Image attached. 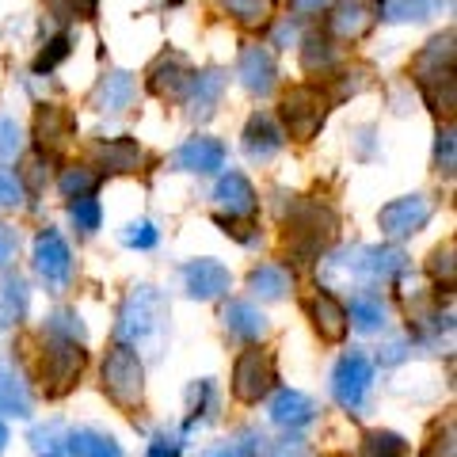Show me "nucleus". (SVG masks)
Here are the masks:
<instances>
[{
    "mask_svg": "<svg viewBox=\"0 0 457 457\" xmlns=\"http://www.w3.org/2000/svg\"><path fill=\"white\" fill-rule=\"evenodd\" d=\"M122 240H126V245H130V248H153V245H156V240H161V237H156L153 221H134V225H126Z\"/></svg>",
    "mask_w": 457,
    "mask_h": 457,
    "instance_id": "ea45409f",
    "label": "nucleus"
},
{
    "mask_svg": "<svg viewBox=\"0 0 457 457\" xmlns=\"http://www.w3.org/2000/svg\"><path fill=\"white\" fill-rule=\"evenodd\" d=\"M92 187H96V171H88V168H69L65 176H62V191H65L69 198L92 195Z\"/></svg>",
    "mask_w": 457,
    "mask_h": 457,
    "instance_id": "c9c22d12",
    "label": "nucleus"
},
{
    "mask_svg": "<svg viewBox=\"0 0 457 457\" xmlns=\"http://www.w3.org/2000/svg\"><path fill=\"white\" fill-rule=\"evenodd\" d=\"M191 77H195V73L187 69V62H183L179 54H164L161 62L149 69V88H153L156 96H164V99H179L183 92H187Z\"/></svg>",
    "mask_w": 457,
    "mask_h": 457,
    "instance_id": "dca6fc26",
    "label": "nucleus"
},
{
    "mask_svg": "<svg viewBox=\"0 0 457 457\" xmlns=\"http://www.w3.org/2000/svg\"><path fill=\"white\" fill-rule=\"evenodd\" d=\"M225 328L240 339H260L267 332V317L248 302H233L225 309Z\"/></svg>",
    "mask_w": 457,
    "mask_h": 457,
    "instance_id": "a878e982",
    "label": "nucleus"
},
{
    "mask_svg": "<svg viewBox=\"0 0 457 457\" xmlns=\"http://www.w3.org/2000/svg\"><path fill=\"white\" fill-rule=\"evenodd\" d=\"M134 104V77L130 73H107L96 88V107L107 114H119Z\"/></svg>",
    "mask_w": 457,
    "mask_h": 457,
    "instance_id": "4be33fe9",
    "label": "nucleus"
},
{
    "mask_svg": "<svg viewBox=\"0 0 457 457\" xmlns=\"http://www.w3.org/2000/svg\"><path fill=\"white\" fill-rule=\"evenodd\" d=\"M404 453H408V442L400 438V435H393V431H374V435H366L359 457H404Z\"/></svg>",
    "mask_w": 457,
    "mask_h": 457,
    "instance_id": "2f4dec72",
    "label": "nucleus"
},
{
    "mask_svg": "<svg viewBox=\"0 0 457 457\" xmlns=\"http://www.w3.org/2000/svg\"><path fill=\"white\" fill-rule=\"evenodd\" d=\"M370 381H374V366H370L366 354H347V359H339V366L332 370V396L343 408L354 411V408H362Z\"/></svg>",
    "mask_w": 457,
    "mask_h": 457,
    "instance_id": "6e6552de",
    "label": "nucleus"
},
{
    "mask_svg": "<svg viewBox=\"0 0 457 457\" xmlns=\"http://www.w3.org/2000/svg\"><path fill=\"white\" fill-rule=\"evenodd\" d=\"M328 119V96L312 84H302V88H290L282 99V122L290 130L294 141H312L317 130Z\"/></svg>",
    "mask_w": 457,
    "mask_h": 457,
    "instance_id": "20e7f679",
    "label": "nucleus"
},
{
    "mask_svg": "<svg viewBox=\"0 0 457 457\" xmlns=\"http://www.w3.org/2000/svg\"><path fill=\"white\" fill-rule=\"evenodd\" d=\"M35 267H38V275L46 278L50 286H65V282H69V270H73V255H69V245L54 233V228L38 233V240H35Z\"/></svg>",
    "mask_w": 457,
    "mask_h": 457,
    "instance_id": "f8f14e48",
    "label": "nucleus"
},
{
    "mask_svg": "<svg viewBox=\"0 0 457 457\" xmlns=\"http://www.w3.org/2000/svg\"><path fill=\"white\" fill-rule=\"evenodd\" d=\"M57 438H62V427H57V423H50V427H38V431L31 435V442H35V450L38 453H46V457H62V442H57Z\"/></svg>",
    "mask_w": 457,
    "mask_h": 457,
    "instance_id": "4c0bfd02",
    "label": "nucleus"
},
{
    "mask_svg": "<svg viewBox=\"0 0 457 457\" xmlns=\"http://www.w3.org/2000/svg\"><path fill=\"white\" fill-rule=\"evenodd\" d=\"M0 411H4V416H16V420L31 416V396H27L23 381L12 374V366H4V362H0Z\"/></svg>",
    "mask_w": 457,
    "mask_h": 457,
    "instance_id": "393cba45",
    "label": "nucleus"
},
{
    "mask_svg": "<svg viewBox=\"0 0 457 457\" xmlns=\"http://www.w3.org/2000/svg\"><path fill=\"white\" fill-rule=\"evenodd\" d=\"M168 317L164 297L153 290V286H137V290L126 297V305L119 312V324H114V336L119 343H141L153 332H161V324Z\"/></svg>",
    "mask_w": 457,
    "mask_h": 457,
    "instance_id": "7ed1b4c3",
    "label": "nucleus"
},
{
    "mask_svg": "<svg viewBox=\"0 0 457 457\" xmlns=\"http://www.w3.org/2000/svg\"><path fill=\"white\" fill-rule=\"evenodd\" d=\"M270 457H309V450L302 446V442H290V438H286V442H278V446L270 450Z\"/></svg>",
    "mask_w": 457,
    "mask_h": 457,
    "instance_id": "8fccbe9b",
    "label": "nucleus"
},
{
    "mask_svg": "<svg viewBox=\"0 0 457 457\" xmlns=\"http://www.w3.org/2000/svg\"><path fill=\"white\" fill-rule=\"evenodd\" d=\"M12 252H16V233L0 225V267H4V263L12 260Z\"/></svg>",
    "mask_w": 457,
    "mask_h": 457,
    "instance_id": "09e8293b",
    "label": "nucleus"
},
{
    "mask_svg": "<svg viewBox=\"0 0 457 457\" xmlns=\"http://www.w3.org/2000/svg\"><path fill=\"white\" fill-rule=\"evenodd\" d=\"M20 153V126L16 119H0V161H12Z\"/></svg>",
    "mask_w": 457,
    "mask_h": 457,
    "instance_id": "79ce46f5",
    "label": "nucleus"
},
{
    "mask_svg": "<svg viewBox=\"0 0 457 457\" xmlns=\"http://www.w3.org/2000/svg\"><path fill=\"white\" fill-rule=\"evenodd\" d=\"M351 320L359 332H381L385 320H389V309H385L381 294H370V290H359L351 297Z\"/></svg>",
    "mask_w": 457,
    "mask_h": 457,
    "instance_id": "b1692460",
    "label": "nucleus"
},
{
    "mask_svg": "<svg viewBox=\"0 0 457 457\" xmlns=\"http://www.w3.org/2000/svg\"><path fill=\"white\" fill-rule=\"evenodd\" d=\"M453 69V31L438 35L431 46H427L416 62H411V77L427 80V77H438V73H450Z\"/></svg>",
    "mask_w": 457,
    "mask_h": 457,
    "instance_id": "412c9836",
    "label": "nucleus"
},
{
    "mask_svg": "<svg viewBox=\"0 0 457 457\" xmlns=\"http://www.w3.org/2000/svg\"><path fill=\"white\" fill-rule=\"evenodd\" d=\"M218 4L245 27H263L270 12H275V0H218Z\"/></svg>",
    "mask_w": 457,
    "mask_h": 457,
    "instance_id": "7c9ffc66",
    "label": "nucleus"
},
{
    "mask_svg": "<svg viewBox=\"0 0 457 457\" xmlns=\"http://www.w3.org/2000/svg\"><path fill=\"white\" fill-rule=\"evenodd\" d=\"M275 385V359L267 351H245L233 370V393L240 404H260Z\"/></svg>",
    "mask_w": 457,
    "mask_h": 457,
    "instance_id": "423d86ee",
    "label": "nucleus"
},
{
    "mask_svg": "<svg viewBox=\"0 0 457 457\" xmlns=\"http://www.w3.org/2000/svg\"><path fill=\"white\" fill-rule=\"evenodd\" d=\"M210 457H267V438L260 431H245L237 442H228L225 450H213Z\"/></svg>",
    "mask_w": 457,
    "mask_h": 457,
    "instance_id": "473e14b6",
    "label": "nucleus"
},
{
    "mask_svg": "<svg viewBox=\"0 0 457 457\" xmlns=\"http://www.w3.org/2000/svg\"><path fill=\"white\" fill-rule=\"evenodd\" d=\"M305 69L309 73H317V69H332V62H336V50H332V42L328 38H320V35H312V38H305Z\"/></svg>",
    "mask_w": 457,
    "mask_h": 457,
    "instance_id": "72a5a7b5",
    "label": "nucleus"
},
{
    "mask_svg": "<svg viewBox=\"0 0 457 457\" xmlns=\"http://www.w3.org/2000/svg\"><path fill=\"white\" fill-rule=\"evenodd\" d=\"M23 312H27V282L20 275H8L0 282V328L23 320Z\"/></svg>",
    "mask_w": 457,
    "mask_h": 457,
    "instance_id": "cd10ccee",
    "label": "nucleus"
},
{
    "mask_svg": "<svg viewBox=\"0 0 457 457\" xmlns=\"http://www.w3.org/2000/svg\"><path fill=\"white\" fill-rule=\"evenodd\" d=\"M187 88H191V114H210L213 107H218L221 92H225V73H221V69L195 73Z\"/></svg>",
    "mask_w": 457,
    "mask_h": 457,
    "instance_id": "5701e85b",
    "label": "nucleus"
},
{
    "mask_svg": "<svg viewBox=\"0 0 457 457\" xmlns=\"http://www.w3.org/2000/svg\"><path fill=\"white\" fill-rule=\"evenodd\" d=\"M35 137L46 153H62L69 141L77 137L73 114H69L65 107H57V104H42L38 114H35Z\"/></svg>",
    "mask_w": 457,
    "mask_h": 457,
    "instance_id": "ddd939ff",
    "label": "nucleus"
},
{
    "mask_svg": "<svg viewBox=\"0 0 457 457\" xmlns=\"http://www.w3.org/2000/svg\"><path fill=\"white\" fill-rule=\"evenodd\" d=\"M4 446H8V427H4V420H0V453H4Z\"/></svg>",
    "mask_w": 457,
    "mask_h": 457,
    "instance_id": "864d4df0",
    "label": "nucleus"
},
{
    "mask_svg": "<svg viewBox=\"0 0 457 457\" xmlns=\"http://www.w3.org/2000/svg\"><path fill=\"white\" fill-rule=\"evenodd\" d=\"M179 446L183 442L176 435H156L153 446H149V457H179Z\"/></svg>",
    "mask_w": 457,
    "mask_h": 457,
    "instance_id": "de8ad7c7",
    "label": "nucleus"
},
{
    "mask_svg": "<svg viewBox=\"0 0 457 457\" xmlns=\"http://www.w3.org/2000/svg\"><path fill=\"white\" fill-rule=\"evenodd\" d=\"M423 457H457V446H453V423L446 427V431H438L431 442H427Z\"/></svg>",
    "mask_w": 457,
    "mask_h": 457,
    "instance_id": "37998d69",
    "label": "nucleus"
},
{
    "mask_svg": "<svg viewBox=\"0 0 457 457\" xmlns=\"http://www.w3.org/2000/svg\"><path fill=\"white\" fill-rule=\"evenodd\" d=\"M65 54H69V38H54V42H50V50H42V57L35 62V69H38V73H42V69H54Z\"/></svg>",
    "mask_w": 457,
    "mask_h": 457,
    "instance_id": "49530a36",
    "label": "nucleus"
},
{
    "mask_svg": "<svg viewBox=\"0 0 457 457\" xmlns=\"http://www.w3.org/2000/svg\"><path fill=\"white\" fill-rule=\"evenodd\" d=\"M312 416H317V404H312L305 393L282 389L275 400H270V420H275L278 427H286V431H297V427L312 423Z\"/></svg>",
    "mask_w": 457,
    "mask_h": 457,
    "instance_id": "a211bd4d",
    "label": "nucleus"
},
{
    "mask_svg": "<svg viewBox=\"0 0 457 457\" xmlns=\"http://www.w3.org/2000/svg\"><path fill=\"white\" fill-rule=\"evenodd\" d=\"M69 218H73L77 228H84V233H96L99 228V203L92 195H80V198H73V206H69Z\"/></svg>",
    "mask_w": 457,
    "mask_h": 457,
    "instance_id": "f704fd0d",
    "label": "nucleus"
},
{
    "mask_svg": "<svg viewBox=\"0 0 457 457\" xmlns=\"http://www.w3.org/2000/svg\"><path fill=\"white\" fill-rule=\"evenodd\" d=\"M104 389L119 408L134 411L145 396V366H141L137 351H130V343H114L104 362Z\"/></svg>",
    "mask_w": 457,
    "mask_h": 457,
    "instance_id": "f03ea898",
    "label": "nucleus"
},
{
    "mask_svg": "<svg viewBox=\"0 0 457 457\" xmlns=\"http://www.w3.org/2000/svg\"><path fill=\"white\" fill-rule=\"evenodd\" d=\"M347 270H354L362 278L393 282L408 270V255L400 248H359L354 255H347Z\"/></svg>",
    "mask_w": 457,
    "mask_h": 457,
    "instance_id": "9d476101",
    "label": "nucleus"
},
{
    "mask_svg": "<svg viewBox=\"0 0 457 457\" xmlns=\"http://www.w3.org/2000/svg\"><path fill=\"white\" fill-rule=\"evenodd\" d=\"M65 4L73 8V12H88V8H92V0H65Z\"/></svg>",
    "mask_w": 457,
    "mask_h": 457,
    "instance_id": "603ef678",
    "label": "nucleus"
},
{
    "mask_svg": "<svg viewBox=\"0 0 457 457\" xmlns=\"http://www.w3.org/2000/svg\"><path fill=\"white\" fill-rule=\"evenodd\" d=\"M248 286H252L255 297H263V302H278V297L290 290V275H286L282 267H275V263H263V267L252 270Z\"/></svg>",
    "mask_w": 457,
    "mask_h": 457,
    "instance_id": "c756f323",
    "label": "nucleus"
},
{
    "mask_svg": "<svg viewBox=\"0 0 457 457\" xmlns=\"http://www.w3.org/2000/svg\"><path fill=\"white\" fill-rule=\"evenodd\" d=\"M92 156L99 161V168L104 171H137V164H141V145L137 141H130V137H114V141H99V145H92Z\"/></svg>",
    "mask_w": 457,
    "mask_h": 457,
    "instance_id": "aec40b11",
    "label": "nucleus"
},
{
    "mask_svg": "<svg viewBox=\"0 0 457 457\" xmlns=\"http://www.w3.org/2000/svg\"><path fill=\"white\" fill-rule=\"evenodd\" d=\"M431 275L435 278H446V290H453V240L446 248H438L431 255Z\"/></svg>",
    "mask_w": 457,
    "mask_h": 457,
    "instance_id": "a19ab883",
    "label": "nucleus"
},
{
    "mask_svg": "<svg viewBox=\"0 0 457 457\" xmlns=\"http://www.w3.org/2000/svg\"><path fill=\"white\" fill-rule=\"evenodd\" d=\"M183 282H187V294L195 302H213L228 290V267H221L218 260H191L183 267Z\"/></svg>",
    "mask_w": 457,
    "mask_h": 457,
    "instance_id": "4468645a",
    "label": "nucleus"
},
{
    "mask_svg": "<svg viewBox=\"0 0 457 457\" xmlns=\"http://www.w3.org/2000/svg\"><path fill=\"white\" fill-rule=\"evenodd\" d=\"M191 396H195V408H191V420H187V427H195L198 420L206 416V404L213 400V385H210V381H198L195 389H191Z\"/></svg>",
    "mask_w": 457,
    "mask_h": 457,
    "instance_id": "a18cd8bd",
    "label": "nucleus"
},
{
    "mask_svg": "<svg viewBox=\"0 0 457 457\" xmlns=\"http://www.w3.org/2000/svg\"><path fill=\"white\" fill-rule=\"evenodd\" d=\"M290 240H294L297 252H309V255L324 252L336 240V213L328 206H317V203L297 206L290 213Z\"/></svg>",
    "mask_w": 457,
    "mask_h": 457,
    "instance_id": "39448f33",
    "label": "nucleus"
},
{
    "mask_svg": "<svg viewBox=\"0 0 457 457\" xmlns=\"http://www.w3.org/2000/svg\"><path fill=\"white\" fill-rule=\"evenodd\" d=\"M171 164H176L179 171H198V176H210V171H218L225 164V145H221V141H213V137H191V141H183V145L176 149Z\"/></svg>",
    "mask_w": 457,
    "mask_h": 457,
    "instance_id": "2eb2a0df",
    "label": "nucleus"
},
{
    "mask_svg": "<svg viewBox=\"0 0 457 457\" xmlns=\"http://www.w3.org/2000/svg\"><path fill=\"white\" fill-rule=\"evenodd\" d=\"M431 213H435L431 198L408 195V198H396V203L385 206L381 218H378V225H381V233L389 237V240H404V237H416L420 228L431 221Z\"/></svg>",
    "mask_w": 457,
    "mask_h": 457,
    "instance_id": "0eeeda50",
    "label": "nucleus"
},
{
    "mask_svg": "<svg viewBox=\"0 0 457 457\" xmlns=\"http://www.w3.org/2000/svg\"><path fill=\"white\" fill-rule=\"evenodd\" d=\"M312 320H317V332L332 343H339L347 336V312H343V305L328 294H320L317 302H312Z\"/></svg>",
    "mask_w": 457,
    "mask_h": 457,
    "instance_id": "bb28decb",
    "label": "nucleus"
},
{
    "mask_svg": "<svg viewBox=\"0 0 457 457\" xmlns=\"http://www.w3.org/2000/svg\"><path fill=\"white\" fill-rule=\"evenodd\" d=\"M328 4V0H290V8L297 12V16H312V12H320Z\"/></svg>",
    "mask_w": 457,
    "mask_h": 457,
    "instance_id": "3c124183",
    "label": "nucleus"
},
{
    "mask_svg": "<svg viewBox=\"0 0 457 457\" xmlns=\"http://www.w3.org/2000/svg\"><path fill=\"white\" fill-rule=\"evenodd\" d=\"M213 198H218V221L225 228L233 225L237 218H245V221L255 218V191H252V183L240 176V171H228V176L218 183Z\"/></svg>",
    "mask_w": 457,
    "mask_h": 457,
    "instance_id": "1a4fd4ad",
    "label": "nucleus"
},
{
    "mask_svg": "<svg viewBox=\"0 0 457 457\" xmlns=\"http://www.w3.org/2000/svg\"><path fill=\"white\" fill-rule=\"evenodd\" d=\"M50 332H57V336H65V339H77V343H84V324H80V317L77 312H54V320H50Z\"/></svg>",
    "mask_w": 457,
    "mask_h": 457,
    "instance_id": "58836bf2",
    "label": "nucleus"
},
{
    "mask_svg": "<svg viewBox=\"0 0 457 457\" xmlns=\"http://www.w3.org/2000/svg\"><path fill=\"white\" fill-rule=\"evenodd\" d=\"M378 20H381V0H339L332 16V35L354 42L374 31Z\"/></svg>",
    "mask_w": 457,
    "mask_h": 457,
    "instance_id": "9b49d317",
    "label": "nucleus"
},
{
    "mask_svg": "<svg viewBox=\"0 0 457 457\" xmlns=\"http://www.w3.org/2000/svg\"><path fill=\"white\" fill-rule=\"evenodd\" d=\"M65 442H69V453L73 457H122L119 442L111 435H99V431H73Z\"/></svg>",
    "mask_w": 457,
    "mask_h": 457,
    "instance_id": "c85d7f7f",
    "label": "nucleus"
},
{
    "mask_svg": "<svg viewBox=\"0 0 457 457\" xmlns=\"http://www.w3.org/2000/svg\"><path fill=\"white\" fill-rule=\"evenodd\" d=\"M23 203V183L12 171H0V206H16Z\"/></svg>",
    "mask_w": 457,
    "mask_h": 457,
    "instance_id": "c03bdc74",
    "label": "nucleus"
},
{
    "mask_svg": "<svg viewBox=\"0 0 457 457\" xmlns=\"http://www.w3.org/2000/svg\"><path fill=\"white\" fill-rule=\"evenodd\" d=\"M282 149V130L275 126V119L270 114H252L248 130H245V153L252 156V161H270Z\"/></svg>",
    "mask_w": 457,
    "mask_h": 457,
    "instance_id": "6ab92c4d",
    "label": "nucleus"
},
{
    "mask_svg": "<svg viewBox=\"0 0 457 457\" xmlns=\"http://www.w3.org/2000/svg\"><path fill=\"white\" fill-rule=\"evenodd\" d=\"M84 370V351L77 339H65V336H42V362H38V378H42V389L46 396H65L69 389L77 385Z\"/></svg>",
    "mask_w": 457,
    "mask_h": 457,
    "instance_id": "f257e3e1",
    "label": "nucleus"
},
{
    "mask_svg": "<svg viewBox=\"0 0 457 457\" xmlns=\"http://www.w3.org/2000/svg\"><path fill=\"white\" fill-rule=\"evenodd\" d=\"M240 84L255 96H267L275 88V57L263 46H248L240 54Z\"/></svg>",
    "mask_w": 457,
    "mask_h": 457,
    "instance_id": "f3484780",
    "label": "nucleus"
},
{
    "mask_svg": "<svg viewBox=\"0 0 457 457\" xmlns=\"http://www.w3.org/2000/svg\"><path fill=\"white\" fill-rule=\"evenodd\" d=\"M435 164H438V171H446V176H453V164H457V141H453V130H450V126L438 134Z\"/></svg>",
    "mask_w": 457,
    "mask_h": 457,
    "instance_id": "e433bc0d",
    "label": "nucleus"
}]
</instances>
